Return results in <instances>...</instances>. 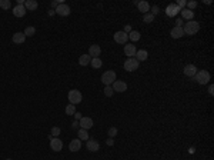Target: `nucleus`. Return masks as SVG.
I'll list each match as a JSON object with an SVG mask.
<instances>
[{
	"label": "nucleus",
	"mask_w": 214,
	"mask_h": 160,
	"mask_svg": "<svg viewBox=\"0 0 214 160\" xmlns=\"http://www.w3.org/2000/svg\"><path fill=\"white\" fill-rule=\"evenodd\" d=\"M111 87H113V90L117 92V93H123V92L127 90V83L121 82V80H116V82L111 84Z\"/></svg>",
	"instance_id": "9"
},
{
	"label": "nucleus",
	"mask_w": 214,
	"mask_h": 160,
	"mask_svg": "<svg viewBox=\"0 0 214 160\" xmlns=\"http://www.w3.org/2000/svg\"><path fill=\"white\" fill-rule=\"evenodd\" d=\"M194 80L198 84H207L210 82V73L207 70H197V73L194 74Z\"/></svg>",
	"instance_id": "2"
},
{
	"label": "nucleus",
	"mask_w": 214,
	"mask_h": 160,
	"mask_svg": "<svg viewBox=\"0 0 214 160\" xmlns=\"http://www.w3.org/2000/svg\"><path fill=\"white\" fill-rule=\"evenodd\" d=\"M60 127H53L52 129V137H57L59 135H60Z\"/></svg>",
	"instance_id": "34"
},
{
	"label": "nucleus",
	"mask_w": 214,
	"mask_h": 160,
	"mask_svg": "<svg viewBox=\"0 0 214 160\" xmlns=\"http://www.w3.org/2000/svg\"><path fill=\"white\" fill-rule=\"evenodd\" d=\"M82 100H83V96L77 89H73V90L69 92V102H70V104L76 106L78 103H82Z\"/></svg>",
	"instance_id": "4"
},
{
	"label": "nucleus",
	"mask_w": 214,
	"mask_h": 160,
	"mask_svg": "<svg viewBox=\"0 0 214 160\" xmlns=\"http://www.w3.org/2000/svg\"><path fill=\"white\" fill-rule=\"evenodd\" d=\"M136 46H133V45H126L124 46V54L127 56L128 59L130 57H134L136 56Z\"/></svg>",
	"instance_id": "15"
},
{
	"label": "nucleus",
	"mask_w": 214,
	"mask_h": 160,
	"mask_svg": "<svg viewBox=\"0 0 214 160\" xmlns=\"http://www.w3.org/2000/svg\"><path fill=\"white\" fill-rule=\"evenodd\" d=\"M13 43H16V45H20V43H25L26 40V36H25V33H21V32H17L13 34Z\"/></svg>",
	"instance_id": "18"
},
{
	"label": "nucleus",
	"mask_w": 214,
	"mask_h": 160,
	"mask_svg": "<svg viewBox=\"0 0 214 160\" xmlns=\"http://www.w3.org/2000/svg\"><path fill=\"white\" fill-rule=\"evenodd\" d=\"M100 53H101V49H100L99 45H91L90 47H89V56H90L91 59L99 57Z\"/></svg>",
	"instance_id": "12"
},
{
	"label": "nucleus",
	"mask_w": 214,
	"mask_h": 160,
	"mask_svg": "<svg viewBox=\"0 0 214 160\" xmlns=\"http://www.w3.org/2000/svg\"><path fill=\"white\" fill-rule=\"evenodd\" d=\"M113 143H114V142H113V139H111V137H109V139H107V144H109V146H111Z\"/></svg>",
	"instance_id": "43"
},
{
	"label": "nucleus",
	"mask_w": 214,
	"mask_h": 160,
	"mask_svg": "<svg viewBox=\"0 0 214 160\" xmlns=\"http://www.w3.org/2000/svg\"><path fill=\"white\" fill-rule=\"evenodd\" d=\"M54 12L57 13L59 16H69V14L71 13L70 12V7H69L66 3H60L57 7H56V10H54Z\"/></svg>",
	"instance_id": "8"
},
{
	"label": "nucleus",
	"mask_w": 214,
	"mask_h": 160,
	"mask_svg": "<svg viewBox=\"0 0 214 160\" xmlns=\"http://www.w3.org/2000/svg\"><path fill=\"white\" fill-rule=\"evenodd\" d=\"M91 67L93 69H100L101 66H103V62H101V59L100 57H94V59H91Z\"/></svg>",
	"instance_id": "25"
},
{
	"label": "nucleus",
	"mask_w": 214,
	"mask_h": 160,
	"mask_svg": "<svg viewBox=\"0 0 214 160\" xmlns=\"http://www.w3.org/2000/svg\"><path fill=\"white\" fill-rule=\"evenodd\" d=\"M26 13H27V10H26V7L23 4H17V6L13 7V14L16 17H25Z\"/></svg>",
	"instance_id": "11"
},
{
	"label": "nucleus",
	"mask_w": 214,
	"mask_h": 160,
	"mask_svg": "<svg viewBox=\"0 0 214 160\" xmlns=\"http://www.w3.org/2000/svg\"><path fill=\"white\" fill-rule=\"evenodd\" d=\"M181 25H183V19H177V21H176V27H181Z\"/></svg>",
	"instance_id": "40"
},
{
	"label": "nucleus",
	"mask_w": 214,
	"mask_h": 160,
	"mask_svg": "<svg viewBox=\"0 0 214 160\" xmlns=\"http://www.w3.org/2000/svg\"><path fill=\"white\" fill-rule=\"evenodd\" d=\"M180 13H181V16H183V19H187V20H191L194 17V12L193 10H189V9H183Z\"/></svg>",
	"instance_id": "24"
},
{
	"label": "nucleus",
	"mask_w": 214,
	"mask_h": 160,
	"mask_svg": "<svg viewBox=\"0 0 214 160\" xmlns=\"http://www.w3.org/2000/svg\"><path fill=\"white\" fill-rule=\"evenodd\" d=\"M128 40V34L124 32H116L114 33V41L119 45H127Z\"/></svg>",
	"instance_id": "7"
},
{
	"label": "nucleus",
	"mask_w": 214,
	"mask_h": 160,
	"mask_svg": "<svg viewBox=\"0 0 214 160\" xmlns=\"http://www.w3.org/2000/svg\"><path fill=\"white\" fill-rule=\"evenodd\" d=\"M77 135L78 137H80V140H89V133H87V130H84V129H78L77 131Z\"/></svg>",
	"instance_id": "27"
},
{
	"label": "nucleus",
	"mask_w": 214,
	"mask_h": 160,
	"mask_svg": "<svg viewBox=\"0 0 214 160\" xmlns=\"http://www.w3.org/2000/svg\"><path fill=\"white\" fill-rule=\"evenodd\" d=\"M183 30H184V34L193 36V34H196V33L200 30V25H198L196 20H189V21H187V23L184 25Z\"/></svg>",
	"instance_id": "1"
},
{
	"label": "nucleus",
	"mask_w": 214,
	"mask_h": 160,
	"mask_svg": "<svg viewBox=\"0 0 214 160\" xmlns=\"http://www.w3.org/2000/svg\"><path fill=\"white\" fill-rule=\"evenodd\" d=\"M183 72H184V74L185 76H189V77H194V74L197 73V67L194 64H187L183 69Z\"/></svg>",
	"instance_id": "14"
},
{
	"label": "nucleus",
	"mask_w": 214,
	"mask_h": 160,
	"mask_svg": "<svg viewBox=\"0 0 214 160\" xmlns=\"http://www.w3.org/2000/svg\"><path fill=\"white\" fill-rule=\"evenodd\" d=\"M113 92L114 90H113V87L111 86H106V89H104V95H106L107 97H110V96L113 95Z\"/></svg>",
	"instance_id": "32"
},
{
	"label": "nucleus",
	"mask_w": 214,
	"mask_h": 160,
	"mask_svg": "<svg viewBox=\"0 0 214 160\" xmlns=\"http://www.w3.org/2000/svg\"><path fill=\"white\" fill-rule=\"evenodd\" d=\"M139 66H140V63L137 62L134 57H130L124 62V69H126V72H134V70L139 69Z\"/></svg>",
	"instance_id": "5"
},
{
	"label": "nucleus",
	"mask_w": 214,
	"mask_h": 160,
	"mask_svg": "<svg viewBox=\"0 0 214 160\" xmlns=\"http://www.w3.org/2000/svg\"><path fill=\"white\" fill-rule=\"evenodd\" d=\"M69 149H70V152H78L82 149V140L80 139L71 140L70 144H69Z\"/></svg>",
	"instance_id": "17"
},
{
	"label": "nucleus",
	"mask_w": 214,
	"mask_h": 160,
	"mask_svg": "<svg viewBox=\"0 0 214 160\" xmlns=\"http://www.w3.org/2000/svg\"><path fill=\"white\" fill-rule=\"evenodd\" d=\"M93 120H91V117H82L80 119V126H82V129H84V130H89V129L93 127Z\"/></svg>",
	"instance_id": "13"
},
{
	"label": "nucleus",
	"mask_w": 214,
	"mask_h": 160,
	"mask_svg": "<svg viewBox=\"0 0 214 160\" xmlns=\"http://www.w3.org/2000/svg\"><path fill=\"white\" fill-rule=\"evenodd\" d=\"M170 36H171V39H180L184 36V30H183V27H173L170 32Z\"/></svg>",
	"instance_id": "16"
},
{
	"label": "nucleus",
	"mask_w": 214,
	"mask_h": 160,
	"mask_svg": "<svg viewBox=\"0 0 214 160\" xmlns=\"http://www.w3.org/2000/svg\"><path fill=\"white\" fill-rule=\"evenodd\" d=\"M143 20L146 21V23H151V21L154 20V16H153L151 13H146V14H144V17H143Z\"/></svg>",
	"instance_id": "31"
},
{
	"label": "nucleus",
	"mask_w": 214,
	"mask_h": 160,
	"mask_svg": "<svg viewBox=\"0 0 214 160\" xmlns=\"http://www.w3.org/2000/svg\"><path fill=\"white\" fill-rule=\"evenodd\" d=\"M91 62V57L89 56V54H82L80 57H78V63H80V66H87L90 64Z\"/></svg>",
	"instance_id": "23"
},
{
	"label": "nucleus",
	"mask_w": 214,
	"mask_h": 160,
	"mask_svg": "<svg viewBox=\"0 0 214 160\" xmlns=\"http://www.w3.org/2000/svg\"><path fill=\"white\" fill-rule=\"evenodd\" d=\"M208 93H210L211 96L214 95V86H213V84H210V87H208Z\"/></svg>",
	"instance_id": "41"
},
{
	"label": "nucleus",
	"mask_w": 214,
	"mask_h": 160,
	"mask_svg": "<svg viewBox=\"0 0 214 160\" xmlns=\"http://www.w3.org/2000/svg\"><path fill=\"white\" fill-rule=\"evenodd\" d=\"M176 4H177L178 7H180L181 10H183V9H184V6H185V4H187V2H185V0H178V2H177V3H176Z\"/></svg>",
	"instance_id": "36"
},
{
	"label": "nucleus",
	"mask_w": 214,
	"mask_h": 160,
	"mask_svg": "<svg viewBox=\"0 0 214 160\" xmlns=\"http://www.w3.org/2000/svg\"><path fill=\"white\" fill-rule=\"evenodd\" d=\"M116 135H117V129H116V127H110V129H109V137L114 139Z\"/></svg>",
	"instance_id": "33"
},
{
	"label": "nucleus",
	"mask_w": 214,
	"mask_h": 160,
	"mask_svg": "<svg viewBox=\"0 0 214 160\" xmlns=\"http://www.w3.org/2000/svg\"><path fill=\"white\" fill-rule=\"evenodd\" d=\"M10 6H12V2H10V0H0V7L2 9L7 10V9H10Z\"/></svg>",
	"instance_id": "29"
},
{
	"label": "nucleus",
	"mask_w": 214,
	"mask_h": 160,
	"mask_svg": "<svg viewBox=\"0 0 214 160\" xmlns=\"http://www.w3.org/2000/svg\"><path fill=\"white\" fill-rule=\"evenodd\" d=\"M50 147L54 152H60L63 149V142L60 139H57V137H52L50 139Z\"/></svg>",
	"instance_id": "10"
},
{
	"label": "nucleus",
	"mask_w": 214,
	"mask_h": 160,
	"mask_svg": "<svg viewBox=\"0 0 214 160\" xmlns=\"http://www.w3.org/2000/svg\"><path fill=\"white\" fill-rule=\"evenodd\" d=\"M34 33H36V29H34L33 26H29V27H26V30H25V36L32 37V36H34Z\"/></svg>",
	"instance_id": "28"
},
{
	"label": "nucleus",
	"mask_w": 214,
	"mask_h": 160,
	"mask_svg": "<svg viewBox=\"0 0 214 160\" xmlns=\"http://www.w3.org/2000/svg\"><path fill=\"white\" fill-rule=\"evenodd\" d=\"M71 127H73V129H77V127H78V122H77V120H76V122H73Z\"/></svg>",
	"instance_id": "42"
},
{
	"label": "nucleus",
	"mask_w": 214,
	"mask_h": 160,
	"mask_svg": "<svg viewBox=\"0 0 214 160\" xmlns=\"http://www.w3.org/2000/svg\"><path fill=\"white\" fill-rule=\"evenodd\" d=\"M6 160H12V159H6Z\"/></svg>",
	"instance_id": "44"
},
{
	"label": "nucleus",
	"mask_w": 214,
	"mask_h": 160,
	"mask_svg": "<svg viewBox=\"0 0 214 160\" xmlns=\"http://www.w3.org/2000/svg\"><path fill=\"white\" fill-rule=\"evenodd\" d=\"M137 7H139V10H140L141 13H144V14H146V13H148V10H150V4H148V2H139V3H137Z\"/></svg>",
	"instance_id": "22"
},
{
	"label": "nucleus",
	"mask_w": 214,
	"mask_h": 160,
	"mask_svg": "<svg viewBox=\"0 0 214 160\" xmlns=\"http://www.w3.org/2000/svg\"><path fill=\"white\" fill-rule=\"evenodd\" d=\"M87 149L90 150V152H97L100 149V144H99V142L97 140H87Z\"/></svg>",
	"instance_id": "19"
},
{
	"label": "nucleus",
	"mask_w": 214,
	"mask_h": 160,
	"mask_svg": "<svg viewBox=\"0 0 214 160\" xmlns=\"http://www.w3.org/2000/svg\"><path fill=\"white\" fill-rule=\"evenodd\" d=\"M74 113H76V106H74V104H69V106L66 107V115L67 116H73Z\"/></svg>",
	"instance_id": "30"
},
{
	"label": "nucleus",
	"mask_w": 214,
	"mask_h": 160,
	"mask_svg": "<svg viewBox=\"0 0 214 160\" xmlns=\"http://www.w3.org/2000/svg\"><path fill=\"white\" fill-rule=\"evenodd\" d=\"M25 7L26 10H30V12H33L39 7V3H37L36 0H26L25 2Z\"/></svg>",
	"instance_id": "21"
},
{
	"label": "nucleus",
	"mask_w": 214,
	"mask_h": 160,
	"mask_svg": "<svg viewBox=\"0 0 214 160\" xmlns=\"http://www.w3.org/2000/svg\"><path fill=\"white\" fill-rule=\"evenodd\" d=\"M74 119H76V120H80V119H82V117H83V116H82V113H78V111H76V113H74Z\"/></svg>",
	"instance_id": "38"
},
{
	"label": "nucleus",
	"mask_w": 214,
	"mask_h": 160,
	"mask_svg": "<svg viewBox=\"0 0 214 160\" xmlns=\"http://www.w3.org/2000/svg\"><path fill=\"white\" fill-rule=\"evenodd\" d=\"M181 12V9L178 7L177 4L176 3H171V4H169L167 7H166V14L169 17H174V16H177L178 13Z\"/></svg>",
	"instance_id": "6"
},
{
	"label": "nucleus",
	"mask_w": 214,
	"mask_h": 160,
	"mask_svg": "<svg viewBox=\"0 0 214 160\" xmlns=\"http://www.w3.org/2000/svg\"><path fill=\"white\" fill-rule=\"evenodd\" d=\"M151 14L154 17H156V14H159V7H157V6H153L151 7Z\"/></svg>",
	"instance_id": "37"
},
{
	"label": "nucleus",
	"mask_w": 214,
	"mask_h": 160,
	"mask_svg": "<svg viewBox=\"0 0 214 160\" xmlns=\"http://www.w3.org/2000/svg\"><path fill=\"white\" fill-rule=\"evenodd\" d=\"M140 37H141V34L139 32H136V30H132V32L128 33V39H130V40H133V41L140 40Z\"/></svg>",
	"instance_id": "26"
},
{
	"label": "nucleus",
	"mask_w": 214,
	"mask_h": 160,
	"mask_svg": "<svg viewBox=\"0 0 214 160\" xmlns=\"http://www.w3.org/2000/svg\"><path fill=\"white\" fill-rule=\"evenodd\" d=\"M187 6H189V10H193V9L197 7V2L193 0V2H187Z\"/></svg>",
	"instance_id": "35"
},
{
	"label": "nucleus",
	"mask_w": 214,
	"mask_h": 160,
	"mask_svg": "<svg viewBox=\"0 0 214 160\" xmlns=\"http://www.w3.org/2000/svg\"><path fill=\"white\" fill-rule=\"evenodd\" d=\"M123 32L124 33H127V34H128V33H130V32H132V26H126V27H124V30H123Z\"/></svg>",
	"instance_id": "39"
},
{
	"label": "nucleus",
	"mask_w": 214,
	"mask_h": 160,
	"mask_svg": "<svg viewBox=\"0 0 214 160\" xmlns=\"http://www.w3.org/2000/svg\"><path fill=\"white\" fill-rule=\"evenodd\" d=\"M101 82L106 84V86H111L113 83L116 82V72L114 70H107L101 74Z\"/></svg>",
	"instance_id": "3"
},
{
	"label": "nucleus",
	"mask_w": 214,
	"mask_h": 160,
	"mask_svg": "<svg viewBox=\"0 0 214 160\" xmlns=\"http://www.w3.org/2000/svg\"><path fill=\"white\" fill-rule=\"evenodd\" d=\"M134 57H136L137 62L140 63V62H144V60H147L148 53L146 52V50H137V52H136V56H134Z\"/></svg>",
	"instance_id": "20"
}]
</instances>
